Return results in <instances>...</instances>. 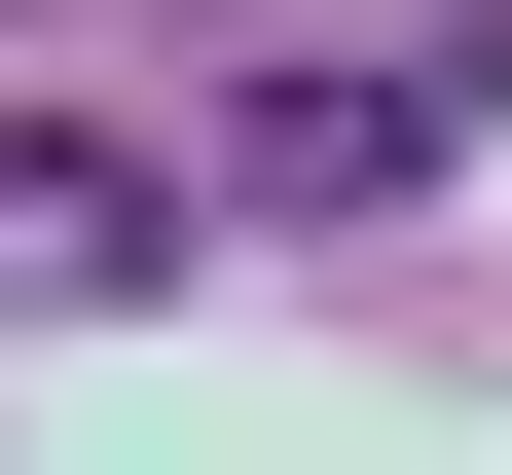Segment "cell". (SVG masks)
Instances as JSON below:
<instances>
[{"label": "cell", "instance_id": "cell-1", "mask_svg": "<svg viewBox=\"0 0 512 475\" xmlns=\"http://www.w3.org/2000/svg\"><path fill=\"white\" fill-rule=\"evenodd\" d=\"M220 183H256V220H403L439 110H403V74H256V110H220Z\"/></svg>", "mask_w": 512, "mask_h": 475}, {"label": "cell", "instance_id": "cell-2", "mask_svg": "<svg viewBox=\"0 0 512 475\" xmlns=\"http://www.w3.org/2000/svg\"><path fill=\"white\" fill-rule=\"evenodd\" d=\"M183 256V183H110V147H0V293H147Z\"/></svg>", "mask_w": 512, "mask_h": 475}]
</instances>
